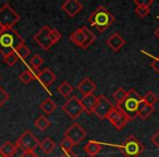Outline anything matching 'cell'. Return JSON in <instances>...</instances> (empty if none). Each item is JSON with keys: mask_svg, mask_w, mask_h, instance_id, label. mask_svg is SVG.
Masks as SVG:
<instances>
[{"mask_svg": "<svg viewBox=\"0 0 159 157\" xmlns=\"http://www.w3.org/2000/svg\"><path fill=\"white\" fill-rule=\"evenodd\" d=\"M89 22L98 32L102 33L115 22V16H112V13H110V11L106 7L98 6L93 11V13L89 16Z\"/></svg>", "mask_w": 159, "mask_h": 157, "instance_id": "1", "label": "cell"}, {"mask_svg": "<svg viewBox=\"0 0 159 157\" xmlns=\"http://www.w3.org/2000/svg\"><path fill=\"white\" fill-rule=\"evenodd\" d=\"M25 44L23 37L14 29L7 30L0 34V53L2 56L10 53H16V50Z\"/></svg>", "mask_w": 159, "mask_h": 157, "instance_id": "2", "label": "cell"}, {"mask_svg": "<svg viewBox=\"0 0 159 157\" xmlns=\"http://www.w3.org/2000/svg\"><path fill=\"white\" fill-rule=\"evenodd\" d=\"M142 103H143V96L139 95L134 89H131L128 91L125 100L120 107L128 115L130 120H134L136 117H139V109Z\"/></svg>", "mask_w": 159, "mask_h": 157, "instance_id": "3", "label": "cell"}, {"mask_svg": "<svg viewBox=\"0 0 159 157\" xmlns=\"http://www.w3.org/2000/svg\"><path fill=\"white\" fill-rule=\"evenodd\" d=\"M69 39L75 45L82 49H87L93 45L96 40V36L89 27L82 26L81 29H77L70 35Z\"/></svg>", "mask_w": 159, "mask_h": 157, "instance_id": "4", "label": "cell"}, {"mask_svg": "<svg viewBox=\"0 0 159 157\" xmlns=\"http://www.w3.org/2000/svg\"><path fill=\"white\" fill-rule=\"evenodd\" d=\"M124 157H139L145 150L144 145L134 135H129L119 147Z\"/></svg>", "mask_w": 159, "mask_h": 157, "instance_id": "5", "label": "cell"}, {"mask_svg": "<svg viewBox=\"0 0 159 157\" xmlns=\"http://www.w3.org/2000/svg\"><path fill=\"white\" fill-rule=\"evenodd\" d=\"M20 20V14L16 13L9 3H5L0 8V25L3 27V30H12Z\"/></svg>", "mask_w": 159, "mask_h": 157, "instance_id": "6", "label": "cell"}, {"mask_svg": "<svg viewBox=\"0 0 159 157\" xmlns=\"http://www.w3.org/2000/svg\"><path fill=\"white\" fill-rule=\"evenodd\" d=\"M39 140L30 130H25L16 142V147L23 152H35V150L39 146Z\"/></svg>", "mask_w": 159, "mask_h": 157, "instance_id": "7", "label": "cell"}, {"mask_svg": "<svg viewBox=\"0 0 159 157\" xmlns=\"http://www.w3.org/2000/svg\"><path fill=\"white\" fill-rule=\"evenodd\" d=\"M107 119H108L109 122L119 131H121L122 129L131 121L130 118L124 113L123 109L120 106H118V105H115L112 110L110 111V113H109L108 117H107Z\"/></svg>", "mask_w": 159, "mask_h": 157, "instance_id": "8", "label": "cell"}, {"mask_svg": "<svg viewBox=\"0 0 159 157\" xmlns=\"http://www.w3.org/2000/svg\"><path fill=\"white\" fill-rule=\"evenodd\" d=\"M62 110L71 118V119H76L81 116V113L84 111L83 106L81 104V100L75 96L70 97L63 105H62Z\"/></svg>", "mask_w": 159, "mask_h": 157, "instance_id": "9", "label": "cell"}, {"mask_svg": "<svg viewBox=\"0 0 159 157\" xmlns=\"http://www.w3.org/2000/svg\"><path fill=\"white\" fill-rule=\"evenodd\" d=\"M50 31L51 29L48 26V25H45L43 26L35 35L33 36V39L38 46L40 47L44 50H49L51 47L53 46L52 40L50 39Z\"/></svg>", "mask_w": 159, "mask_h": 157, "instance_id": "10", "label": "cell"}, {"mask_svg": "<svg viewBox=\"0 0 159 157\" xmlns=\"http://www.w3.org/2000/svg\"><path fill=\"white\" fill-rule=\"evenodd\" d=\"M64 137L69 139L73 143V145H79L83 140L86 137V131L80 126L79 123H73L70 128H68L64 132Z\"/></svg>", "mask_w": 159, "mask_h": 157, "instance_id": "11", "label": "cell"}, {"mask_svg": "<svg viewBox=\"0 0 159 157\" xmlns=\"http://www.w3.org/2000/svg\"><path fill=\"white\" fill-rule=\"evenodd\" d=\"M115 107V105H112V103L104 95L98 96L97 105H96L95 109H94V113L97 116L99 119L104 120L107 119L108 115L110 113V111L112 110V108Z\"/></svg>", "mask_w": 159, "mask_h": 157, "instance_id": "12", "label": "cell"}, {"mask_svg": "<svg viewBox=\"0 0 159 157\" xmlns=\"http://www.w3.org/2000/svg\"><path fill=\"white\" fill-rule=\"evenodd\" d=\"M61 9L69 18H74L83 10V5L79 0H66L61 5Z\"/></svg>", "mask_w": 159, "mask_h": 157, "instance_id": "13", "label": "cell"}, {"mask_svg": "<svg viewBox=\"0 0 159 157\" xmlns=\"http://www.w3.org/2000/svg\"><path fill=\"white\" fill-rule=\"evenodd\" d=\"M36 79L39 81V83L43 86L48 89L56 81L57 76H56V74L49 68H45L43 70H40L39 72L36 73Z\"/></svg>", "mask_w": 159, "mask_h": 157, "instance_id": "14", "label": "cell"}, {"mask_svg": "<svg viewBox=\"0 0 159 157\" xmlns=\"http://www.w3.org/2000/svg\"><path fill=\"white\" fill-rule=\"evenodd\" d=\"M136 5L135 8V14L139 19H145L150 12V6L154 3L152 0H134Z\"/></svg>", "mask_w": 159, "mask_h": 157, "instance_id": "15", "label": "cell"}, {"mask_svg": "<svg viewBox=\"0 0 159 157\" xmlns=\"http://www.w3.org/2000/svg\"><path fill=\"white\" fill-rule=\"evenodd\" d=\"M106 44L113 53H118L125 45V39L119 33H113L112 35H110L107 38Z\"/></svg>", "mask_w": 159, "mask_h": 157, "instance_id": "16", "label": "cell"}, {"mask_svg": "<svg viewBox=\"0 0 159 157\" xmlns=\"http://www.w3.org/2000/svg\"><path fill=\"white\" fill-rule=\"evenodd\" d=\"M80 100H81V104H82L85 113H89V115L94 113V109L97 105L98 96H95L94 94H89V95L83 96Z\"/></svg>", "mask_w": 159, "mask_h": 157, "instance_id": "17", "label": "cell"}, {"mask_svg": "<svg viewBox=\"0 0 159 157\" xmlns=\"http://www.w3.org/2000/svg\"><path fill=\"white\" fill-rule=\"evenodd\" d=\"M97 86L89 77H84L81 82L77 84V90H79L83 95H89V94H94L96 91Z\"/></svg>", "mask_w": 159, "mask_h": 157, "instance_id": "18", "label": "cell"}, {"mask_svg": "<svg viewBox=\"0 0 159 157\" xmlns=\"http://www.w3.org/2000/svg\"><path fill=\"white\" fill-rule=\"evenodd\" d=\"M102 144L97 141H93V140L89 141L84 146V152L91 157H94V156H96V155H98L102 152Z\"/></svg>", "mask_w": 159, "mask_h": 157, "instance_id": "19", "label": "cell"}, {"mask_svg": "<svg viewBox=\"0 0 159 157\" xmlns=\"http://www.w3.org/2000/svg\"><path fill=\"white\" fill-rule=\"evenodd\" d=\"M19 148L16 147V144L11 142H5L2 145L0 146V154L3 157H14Z\"/></svg>", "mask_w": 159, "mask_h": 157, "instance_id": "20", "label": "cell"}, {"mask_svg": "<svg viewBox=\"0 0 159 157\" xmlns=\"http://www.w3.org/2000/svg\"><path fill=\"white\" fill-rule=\"evenodd\" d=\"M39 147L45 154H51L56 148V142L50 137H45L39 144Z\"/></svg>", "mask_w": 159, "mask_h": 157, "instance_id": "21", "label": "cell"}, {"mask_svg": "<svg viewBox=\"0 0 159 157\" xmlns=\"http://www.w3.org/2000/svg\"><path fill=\"white\" fill-rule=\"evenodd\" d=\"M39 107L44 113H46V115H51V113L56 110V108H57V104H56L51 98H46L44 102L40 103Z\"/></svg>", "mask_w": 159, "mask_h": 157, "instance_id": "22", "label": "cell"}, {"mask_svg": "<svg viewBox=\"0 0 159 157\" xmlns=\"http://www.w3.org/2000/svg\"><path fill=\"white\" fill-rule=\"evenodd\" d=\"M154 111H155L154 106H149V105L145 104V103L143 102L139 109V117L141 118L142 120H146L154 113Z\"/></svg>", "mask_w": 159, "mask_h": 157, "instance_id": "23", "label": "cell"}, {"mask_svg": "<svg viewBox=\"0 0 159 157\" xmlns=\"http://www.w3.org/2000/svg\"><path fill=\"white\" fill-rule=\"evenodd\" d=\"M73 90H74V89H73V86L69 82H66V81L62 82L61 84L57 87L58 93H59L62 97H66V98L69 97V96L73 93Z\"/></svg>", "mask_w": 159, "mask_h": 157, "instance_id": "24", "label": "cell"}, {"mask_svg": "<svg viewBox=\"0 0 159 157\" xmlns=\"http://www.w3.org/2000/svg\"><path fill=\"white\" fill-rule=\"evenodd\" d=\"M34 124H35V127L38 129V130H40V131H45V130H47V129L50 127V124H51V122L49 121L48 119H47L45 116H43V115H40L39 117L37 118V119L34 121Z\"/></svg>", "mask_w": 159, "mask_h": 157, "instance_id": "25", "label": "cell"}, {"mask_svg": "<svg viewBox=\"0 0 159 157\" xmlns=\"http://www.w3.org/2000/svg\"><path fill=\"white\" fill-rule=\"evenodd\" d=\"M126 94H128V92H126L124 89H122V87H119V89L113 93V95H112L113 99L116 100L118 106H121V105L123 104V102L126 98Z\"/></svg>", "mask_w": 159, "mask_h": 157, "instance_id": "26", "label": "cell"}, {"mask_svg": "<svg viewBox=\"0 0 159 157\" xmlns=\"http://www.w3.org/2000/svg\"><path fill=\"white\" fill-rule=\"evenodd\" d=\"M35 76H36V74H34L31 70L27 69V70L23 71V72L19 75V80H20L23 84H29V83H31L32 81L34 80V77Z\"/></svg>", "mask_w": 159, "mask_h": 157, "instance_id": "27", "label": "cell"}, {"mask_svg": "<svg viewBox=\"0 0 159 157\" xmlns=\"http://www.w3.org/2000/svg\"><path fill=\"white\" fill-rule=\"evenodd\" d=\"M16 56L19 57V59L25 60L30 55H31V49H30L25 44H23V45H21L18 49H16Z\"/></svg>", "mask_w": 159, "mask_h": 157, "instance_id": "28", "label": "cell"}, {"mask_svg": "<svg viewBox=\"0 0 159 157\" xmlns=\"http://www.w3.org/2000/svg\"><path fill=\"white\" fill-rule=\"evenodd\" d=\"M143 102L145 104L149 105V106H154L157 102H158V96L152 91H148L145 95L143 96Z\"/></svg>", "mask_w": 159, "mask_h": 157, "instance_id": "29", "label": "cell"}, {"mask_svg": "<svg viewBox=\"0 0 159 157\" xmlns=\"http://www.w3.org/2000/svg\"><path fill=\"white\" fill-rule=\"evenodd\" d=\"M44 63V59L40 57L39 55H34L33 57L30 59V66L34 71H37L40 68V66Z\"/></svg>", "mask_w": 159, "mask_h": 157, "instance_id": "30", "label": "cell"}, {"mask_svg": "<svg viewBox=\"0 0 159 157\" xmlns=\"http://www.w3.org/2000/svg\"><path fill=\"white\" fill-rule=\"evenodd\" d=\"M3 61L8 67H13L19 61V57L16 56V53H10L3 56Z\"/></svg>", "mask_w": 159, "mask_h": 157, "instance_id": "31", "label": "cell"}, {"mask_svg": "<svg viewBox=\"0 0 159 157\" xmlns=\"http://www.w3.org/2000/svg\"><path fill=\"white\" fill-rule=\"evenodd\" d=\"M73 146H74L73 143L69 139H66V137H64V139L60 142V147H61V150H63V152H70V150H72Z\"/></svg>", "mask_w": 159, "mask_h": 157, "instance_id": "32", "label": "cell"}, {"mask_svg": "<svg viewBox=\"0 0 159 157\" xmlns=\"http://www.w3.org/2000/svg\"><path fill=\"white\" fill-rule=\"evenodd\" d=\"M10 95L3 87H0V107H2L8 102Z\"/></svg>", "mask_w": 159, "mask_h": 157, "instance_id": "33", "label": "cell"}, {"mask_svg": "<svg viewBox=\"0 0 159 157\" xmlns=\"http://www.w3.org/2000/svg\"><path fill=\"white\" fill-rule=\"evenodd\" d=\"M62 35L61 33H60L59 31H57L56 29H51L50 31V39L52 40L53 44H56L57 42H59L60 39H61Z\"/></svg>", "mask_w": 159, "mask_h": 157, "instance_id": "34", "label": "cell"}, {"mask_svg": "<svg viewBox=\"0 0 159 157\" xmlns=\"http://www.w3.org/2000/svg\"><path fill=\"white\" fill-rule=\"evenodd\" d=\"M150 67L155 70V72H157L159 74V55L157 57L152 58V63H150Z\"/></svg>", "mask_w": 159, "mask_h": 157, "instance_id": "35", "label": "cell"}, {"mask_svg": "<svg viewBox=\"0 0 159 157\" xmlns=\"http://www.w3.org/2000/svg\"><path fill=\"white\" fill-rule=\"evenodd\" d=\"M14 157H39L35 152H23L21 150L20 154L16 156V154L14 155Z\"/></svg>", "mask_w": 159, "mask_h": 157, "instance_id": "36", "label": "cell"}, {"mask_svg": "<svg viewBox=\"0 0 159 157\" xmlns=\"http://www.w3.org/2000/svg\"><path fill=\"white\" fill-rule=\"evenodd\" d=\"M150 142H152L156 147L159 148V130L152 135V137H150Z\"/></svg>", "mask_w": 159, "mask_h": 157, "instance_id": "37", "label": "cell"}, {"mask_svg": "<svg viewBox=\"0 0 159 157\" xmlns=\"http://www.w3.org/2000/svg\"><path fill=\"white\" fill-rule=\"evenodd\" d=\"M60 157H77V155L73 153L72 150H70V152H63Z\"/></svg>", "mask_w": 159, "mask_h": 157, "instance_id": "38", "label": "cell"}, {"mask_svg": "<svg viewBox=\"0 0 159 157\" xmlns=\"http://www.w3.org/2000/svg\"><path fill=\"white\" fill-rule=\"evenodd\" d=\"M155 35H156V37L159 39V26L156 29V31H155Z\"/></svg>", "mask_w": 159, "mask_h": 157, "instance_id": "39", "label": "cell"}, {"mask_svg": "<svg viewBox=\"0 0 159 157\" xmlns=\"http://www.w3.org/2000/svg\"><path fill=\"white\" fill-rule=\"evenodd\" d=\"M5 31H6V30H3V27L1 26V25H0V34H2V33H3V32H5Z\"/></svg>", "mask_w": 159, "mask_h": 157, "instance_id": "40", "label": "cell"}, {"mask_svg": "<svg viewBox=\"0 0 159 157\" xmlns=\"http://www.w3.org/2000/svg\"><path fill=\"white\" fill-rule=\"evenodd\" d=\"M157 20H158V21H159V16H157Z\"/></svg>", "mask_w": 159, "mask_h": 157, "instance_id": "41", "label": "cell"}, {"mask_svg": "<svg viewBox=\"0 0 159 157\" xmlns=\"http://www.w3.org/2000/svg\"><path fill=\"white\" fill-rule=\"evenodd\" d=\"M0 157H3V156H2V155H1V154H0Z\"/></svg>", "mask_w": 159, "mask_h": 157, "instance_id": "42", "label": "cell"}, {"mask_svg": "<svg viewBox=\"0 0 159 157\" xmlns=\"http://www.w3.org/2000/svg\"><path fill=\"white\" fill-rule=\"evenodd\" d=\"M0 80H1V75H0Z\"/></svg>", "mask_w": 159, "mask_h": 157, "instance_id": "43", "label": "cell"}]
</instances>
